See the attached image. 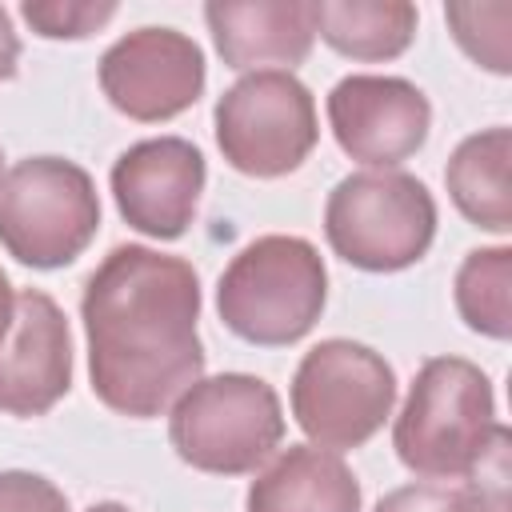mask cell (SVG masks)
Segmentation results:
<instances>
[{
    "label": "cell",
    "instance_id": "6da1fadb",
    "mask_svg": "<svg viewBox=\"0 0 512 512\" xmlns=\"http://www.w3.org/2000/svg\"><path fill=\"white\" fill-rule=\"evenodd\" d=\"M80 320L92 396L128 420H152L204 376L200 276L184 256L116 244L84 280Z\"/></svg>",
    "mask_w": 512,
    "mask_h": 512
},
{
    "label": "cell",
    "instance_id": "7a4b0ae2",
    "mask_svg": "<svg viewBox=\"0 0 512 512\" xmlns=\"http://www.w3.org/2000/svg\"><path fill=\"white\" fill-rule=\"evenodd\" d=\"M500 432L504 424H496V396L484 368L464 356H432L408 384L392 424V448L428 484L476 480Z\"/></svg>",
    "mask_w": 512,
    "mask_h": 512
},
{
    "label": "cell",
    "instance_id": "3957f363",
    "mask_svg": "<svg viewBox=\"0 0 512 512\" xmlns=\"http://www.w3.org/2000/svg\"><path fill=\"white\" fill-rule=\"evenodd\" d=\"M328 304V268L304 236H256L244 244L216 284L220 324L256 348L304 340Z\"/></svg>",
    "mask_w": 512,
    "mask_h": 512
},
{
    "label": "cell",
    "instance_id": "277c9868",
    "mask_svg": "<svg viewBox=\"0 0 512 512\" xmlns=\"http://www.w3.org/2000/svg\"><path fill=\"white\" fill-rule=\"evenodd\" d=\"M168 440L196 472L248 476L276 456L284 440V408L276 388L260 376H200L172 400Z\"/></svg>",
    "mask_w": 512,
    "mask_h": 512
},
{
    "label": "cell",
    "instance_id": "5b68a950",
    "mask_svg": "<svg viewBox=\"0 0 512 512\" xmlns=\"http://www.w3.org/2000/svg\"><path fill=\"white\" fill-rule=\"evenodd\" d=\"M328 248L360 272H404L436 240V200L424 180L368 168L336 180L324 204Z\"/></svg>",
    "mask_w": 512,
    "mask_h": 512
},
{
    "label": "cell",
    "instance_id": "8992f818",
    "mask_svg": "<svg viewBox=\"0 0 512 512\" xmlns=\"http://www.w3.org/2000/svg\"><path fill=\"white\" fill-rule=\"evenodd\" d=\"M100 232L96 180L64 156H28L0 184V248L24 268H68Z\"/></svg>",
    "mask_w": 512,
    "mask_h": 512
},
{
    "label": "cell",
    "instance_id": "52a82bcc",
    "mask_svg": "<svg viewBox=\"0 0 512 512\" xmlns=\"http://www.w3.org/2000/svg\"><path fill=\"white\" fill-rule=\"evenodd\" d=\"M288 404L308 444L348 452L368 444L392 416L396 372L376 348L332 336L300 356Z\"/></svg>",
    "mask_w": 512,
    "mask_h": 512
},
{
    "label": "cell",
    "instance_id": "ba28073f",
    "mask_svg": "<svg viewBox=\"0 0 512 512\" xmlns=\"http://www.w3.org/2000/svg\"><path fill=\"white\" fill-rule=\"evenodd\" d=\"M216 148L228 168L252 180H280L296 172L316 140V100L296 72L264 68L240 76L212 108Z\"/></svg>",
    "mask_w": 512,
    "mask_h": 512
},
{
    "label": "cell",
    "instance_id": "9c48e42d",
    "mask_svg": "<svg viewBox=\"0 0 512 512\" xmlns=\"http://www.w3.org/2000/svg\"><path fill=\"white\" fill-rule=\"evenodd\" d=\"M96 76L116 112L140 124H160L188 112L204 96L208 64L192 36L148 24L108 44Z\"/></svg>",
    "mask_w": 512,
    "mask_h": 512
},
{
    "label": "cell",
    "instance_id": "30bf717a",
    "mask_svg": "<svg viewBox=\"0 0 512 512\" xmlns=\"http://www.w3.org/2000/svg\"><path fill=\"white\" fill-rule=\"evenodd\" d=\"M328 128L340 152L356 164L396 168L424 148L432 104L404 76L352 72L328 92Z\"/></svg>",
    "mask_w": 512,
    "mask_h": 512
},
{
    "label": "cell",
    "instance_id": "8fae6325",
    "mask_svg": "<svg viewBox=\"0 0 512 512\" xmlns=\"http://www.w3.org/2000/svg\"><path fill=\"white\" fill-rule=\"evenodd\" d=\"M208 180L204 152L184 136H152L124 148L108 172L116 212L152 240H180L196 220Z\"/></svg>",
    "mask_w": 512,
    "mask_h": 512
},
{
    "label": "cell",
    "instance_id": "7c38bea8",
    "mask_svg": "<svg viewBox=\"0 0 512 512\" xmlns=\"http://www.w3.org/2000/svg\"><path fill=\"white\" fill-rule=\"evenodd\" d=\"M72 388V328L64 308L24 288L16 296V320L0 348V412L32 420L52 412Z\"/></svg>",
    "mask_w": 512,
    "mask_h": 512
},
{
    "label": "cell",
    "instance_id": "4fadbf2b",
    "mask_svg": "<svg viewBox=\"0 0 512 512\" xmlns=\"http://www.w3.org/2000/svg\"><path fill=\"white\" fill-rule=\"evenodd\" d=\"M204 24L232 72H264V64L292 72L316 44L312 0H212L204 4Z\"/></svg>",
    "mask_w": 512,
    "mask_h": 512
},
{
    "label": "cell",
    "instance_id": "5bb4252c",
    "mask_svg": "<svg viewBox=\"0 0 512 512\" xmlns=\"http://www.w3.org/2000/svg\"><path fill=\"white\" fill-rule=\"evenodd\" d=\"M360 500V480L340 452L288 444L248 484L244 512H360Z\"/></svg>",
    "mask_w": 512,
    "mask_h": 512
},
{
    "label": "cell",
    "instance_id": "9a60e30c",
    "mask_svg": "<svg viewBox=\"0 0 512 512\" xmlns=\"http://www.w3.org/2000/svg\"><path fill=\"white\" fill-rule=\"evenodd\" d=\"M508 160H512V132L504 124L480 128L456 144L444 168V188L456 212L496 236L512 232V196H508Z\"/></svg>",
    "mask_w": 512,
    "mask_h": 512
},
{
    "label": "cell",
    "instance_id": "2e32d148",
    "mask_svg": "<svg viewBox=\"0 0 512 512\" xmlns=\"http://www.w3.org/2000/svg\"><path fill=\"white\" fill-rule=\"evenodd\" d=\"M420 12L408 0H324L316 4V36L364 64L396 60L416 40Z\"/></svg>",
    "mask_w": 512,
    "mask_h": 512
},
{
    "label": "cell",
    "instance_id": "e0dca14e",
    "mask_svg": "<svg viewBox=\"0 0 512 512\" xmlns=\"http://www.w3.org/2000/svg\"><path fill=\"white\" fill-rule=\"evenodd\" d=\"M508 284H512V248L508 244L472 248L460 260L456 280H452V300H456L460 320L488 340H508L512 336Z\"/></svg>",
    "mask_w": 512,
    "mask_h": 512
},
{
    "label": "cell",
    "instance_id": "ac0fdd59",
    "mask_svg": "<svg viewBox=\"0 0 512 512\" xmlns=\"http://www.w3.org/2000/svg\"><path fill=\"white\" fill-rule=\"evenodd\" d=\"M444 20L452 28V40L468 60L480 68L508 76V24H512V4H448Z\"/></svg>",
    "mask_w": 512,
    "mask_h": 512
},
{
    "label": "cell",
    "instance_id": "d6986e66",
    "mask_svg": "<svg viewBox=\"0 0 512 512\" xmlns=\"http://www.w3.org/2000/svg\"><path fill=\"white\" fill-rule=\"evenodd\" d=\"M20 16L44 40H84V36L100 32L116 16V4H92V0H24L20 4Z\"/></svg>",
    "mask_w": 512,
    "mask_h": 512
},
{
    "label": "cell",
    "instance_id": "ffe728a7",
    "mask_svg": "<svg viewBox=\"0 0 512 512\" xmlns=\"http://www.w3.org/2000/svg\"><path fill=\"white\" fill-rule=\"evenodd\" d=\"M372 512H496L472 484H404Z\"/></svg>",
    "mask_w": 512,
    "mask_h": 512
},
{
    "label": "cell",
    "instance_id": "44dd1931",
    "mask_svg": "<svg viewBox=\"0 0 512 512\" xmlns=\"http://www.w3.org/2000/svg\"><path fill=\"white\" fill-rule=\"evenodd\" d=\"M0 512H72L68 496L40 472H0Z\"/></svg>",
    "mask_w": 512,
    "mask_h": 512
},
{
    "label": "cell",
    "instance_id": "7402d4cb",
    "mask_svg": "<svg viewBox=\"0 0 512 512\" xmlns=\"http://www.w3.org/2000/svg\"><path fill=\"white\" fill-rule=\"evenodd\" d=\"M16 64H20V36H16V28H12L8 8L0 4V84L16 76Z\"/></svg>",
    "mask_w": 512,
    "mask_h": 512
},
{
    "label": "cell",
    "instance_id": "603a6c76",
    "mask_svg": "<svg viewBox=\"0 0 512 512\" xmlns=\"http://www.w3.org/2000/svg\"><path fill=\"white\" fill-rule=\"evenodd\" d=\"M12 320H16V292L8 284V272L0 268V348H4V340L12 332Z\"/></svg>",
    "mask_w": 512,
    "mask_h": 512
},
{
    "label": "cell",
    "instance_id": "cb8c5ba5",
    "mask_svg": "<svg viewBox=\"0 0 512 512\" xmlns=\"http://www.w3.org/2000/svg\"><path fill=\"white\" fill-rule=\"evenodd\" d=\"M88 512H132L128 504H120V500H100V504H92Z\"/></svg>",
    "mask_w": 512,
    "mask_h": 512
},
{
    "label": "cell",
    "instance_id": "d4e9b609",
    "mask_svg": "<svg viewBox=\"0 0 512 512\" xmlns=\"http://www.w3.org/2000/svg\"><path fill=\"white\" fill-rule=\"evenodd\" d=\"M0 184H4V152H0Z\"/></svg>",
    "mask_w": 512,
    "mask_h": 512
}]
</instances>
